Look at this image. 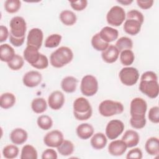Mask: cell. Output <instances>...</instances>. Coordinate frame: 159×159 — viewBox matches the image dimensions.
<instances>
[{
    "label": "cell",
    "mask_w": 159,
    "mask_h": 159,
    "mask_svg": "<svg viewBox=\"0 0 159 159\" xmlns=\"http://www.w3.org/2000/svg\"><path fill=\"white\" fill-rule=\"evenodd\" d=\"M139 88L147 97L151 99L156 98L159 94V84L157 74L152 71L144 72L141 76Z\"/></svg>",
    "instance_id": "6da1fadb"
},
{
    "label": "cell",
    "mask_w": 159,
    "mask_h": 159,
    "mask_svg": "<svg viewBox=\"0 0 159 159\" xmlns=\"http://www.w3.org/2000/svg\"><path fill=\"white\" fill-rule=\"evenodd\" d=\"M73 58V53L71 48L62 46L53 52L50 57V62L52 66L60 68L70 63Z\"/></svg>",
    "instance_id": "7a4b0ae2"
},
{
    "label": "cell",
    "mask_w": 159,
    "mask_h": 159,
    "mask_svg": "<svg viewBox=\"0 0 159 159\" xmlns=\"http://www.w3.org/2000/svg\"><path fill=\"white\" fill-rule=\"evenodd\" d=\"M73 115L78 120H86L93 114L91 106L88 100L83 97L76 98L73 104Z\"/></svg>",
    "instance_id": "3957f363"
},
{
    "label": "cell",
    "mask_w": 159,
    "mask_h": 159,
    "mask_svg": "<svg viewBox=\"0 0 159 159\" xmlns=\"http://www.w3.org/2000/svg\"><path fill=\"white\" fill-rule=\"evenodd\" d=\"M124 109V106L121 102L111 99L102 101L98 107L99 114L106 117L121 114L123 112Z\"/></svg>",
    "instance_id": "277c9868"
},
{
    "label": "cell",
    "mask_w": 159,
    "mask_h": 159,
    "mask_svg": "<svg viewBox=\"0 0 159 159\" xmlns=\"http://www.w3.org/2000/svg\"><path fill=\"white\" fill-rule=\"evenodd\" d=\"M147 109V102L141 98H134L130 104V119L144 120L145 119V113Z\"/></svg>",
    "instance_id": "5b68a950"
},
{
    "label": "cell",
    "mask_w": 159,
    "mask_h": 159,
    "mask_svg": "<svg viewBox=\"0 0 159 159\" xmlns=\"http://www.w3.org/2000/svg\"><path fill=\"white\" fill-rule=\"evenodd\" d=\"M9 37L14 39H24L27 30V24L25 19L20 16H15L9 22Z\"/></svg>",
    "instance_id": "8992f818"
},
{
    "label": "cell",
    "mask_w": 159,
    "mask_h": 159,
    "mask_svg": "<svg viewBox=\"0 0 159 159\" xmlns=\"http://www.w3.org/2000/svg\"><path fill=\"white\" fill-rule=\"evenodd\" d=\"M98 81L96 78L91 75H87L83 77L80 90L81 93L87 97L93 96L98 91Z\"/></svg>",
    "instance_id": "52a82bcc"
},
{
    "label": "cell",
    "mask_w": 159,
    "mask_h": 159,
    "mask_svg": "<svg viewBox=\"0 0 159 159\" xmlns=\"http://www.w3.org/2000/svg\"><path fill=\"white\" fill-rule=\"evenodd\" d=\"M126 17L124 9L119 6H112L107 12L106 15V20L108 24L118 27L122 24Z\"/></svg>",
    "instance_id": "ba28073f"
},
{
    "label": "cell",
    "mask_w": 159,
    "mask_h": 159,
    "mask_svg": "<svg viewBox=\"0 0 159 159\" xmlns=\"http://www.w3.org/2000/svg\"><path fill=\"white\" fill-rule=\"evenodd\" d=\"M121 83L125 86H131L135 84L139 78V73L134 67L127 66L122 68L119 73Z\"/></svg>",
    "instance_id": "9c48e42d"
},
{
    "label": "cell",
    "mask_w": 159,
    "mask_h": 159,
    "mask_svg": "<svg viewBox=\"0 0 159 159\" xmlns=\"http://www.w3.org/2000/svg\"><path fill=\"white\" fill-rule=\"evenodd\" d=\"M124 124L120 120L113 119L110 120L106 127V135L110 140L117 139L124 130Z\"/></svg>",
    "instance_id": "30bf717a"
},
{
    "label": "cell",
    "mask_w": 159,
    "mask_h": 159,
    "mask_svg": "<svg viewBox=\"0 0 159 159\" xmlns=\"http://www.w3.org/2000/svg\"><path fill=\"white\" fill-rule=\"evenodd\" d=\"M64 140L63 133L58 130H53L48 132L43 137V143L48 147L57 148Z\"/></svg>",
    "instance_id": "8fae6325"
},
{
    "label": "cell",
    "mask_w": 159,
    "mask_h": 159,
    "mask_svg": "<svg viewBox=\"0 0 159 159\" xmlns=\"http://www.w3.org/2000/svg\"><path fill=\"white\" fill-rule=\"evenodd\" d=\"M43 39L42 30L39 28H33L30 30L27 37V46H32L37 49L42 47Z\"/></svg>",
    "instance_id": "7c38bea8"
},
{
    "label": "cell",
    "mask_w": 159,
    "mask_h": 159,
    "mask_svg": "<svg viewBox=\"0 0 159 159\" xmlns=\"http://www.w3.org/2000/svg\"><path fill=\"white\" fill-rule=\"evenodd\" d=\"M42 76L37 71L32 70L24 74L22 78L23 84L29 88H34L37 86L42 82Z\"/></svg>",
    "instance_id": "4fadbf2b"
},
{
    "label": "cell",
    "mask_w": 159,
    "mask_h": 159,
    "mask_svg": "<svg viewBox=\"0 0 159 159\" xmlns=\"http://www.w3.org/2000/svg\"><path fill=\"white\" fill-rule=\"evenodd\" d=\"M65 96L58 90L53 91L48 98V104L53 110L60 109L65 103Z\"/></svg>",
    "instance_id": "5bb4252c"
},
{
    "label": "cell",
    "mask_w": 159,
    "mask_h": 159,
    "mask_svg": "<svg viewBox=\"0 0 159 159\" xmlns=\"http://www.w3.org/2000/svg\"><path fill=\"white\" fill-rule=\"evenodd\" d=\"M142 24V22L135 19H126L123 29L127 34L135 35L140 31Z\"/></svg>",
    "instance_id": "9a60e30c"
},
{
    "label": "cell",
    "mask_w": 159,
    "mask_h": 159,
    "mask_svg": "<svg viewBox=\"0 0 159 159\" xmlns=\"http://www.w3.org/2000/svg\"><path fill=\"white\" fill-rule=\"evenodd\" d=\"M127 145L122 140H116L112 141L108 146V152L112 156H121L127 150Z\"/></svg>",
    "instance_id": "2e32d148"
},
{
    "label": "cell",
    "mask_w": 159,
    "mask_h": 159,
    "mask_svg": "<svg viewBox=\"0 0 159 159\" xmlns=\"http://www.w3.org/2000/svg\"><path fill=\"white\" fill-rule=\"evenodd\" d=\"M119 51L115 45H110L102 52L101 57L104 61L107 63H112L116 61L119 56Z\"/></svg>",
    "instance_id": "e0dca14e"
},
{
    "label": "cell",
    "mask_w": 159,
    "mask_h": 159,
    "mask_svg": "<svg viewBox=\"0 0 159 159\" xmlns=\"http://www.w3.org/2000/svg\"><path fill=\"white\" fill-rule=\"evenodd\" d=\"M23 55L24 60L32 66L39 60L40 53L37 48L32 46H27L24 50Z\"/></svg>",
    "instance_id": "ac0fdd59"
},
{
    "label": "cell",
    "mask_w": 159,
    "mask_h": 159,
    "mask_svg": "<svg viewBox=\"0 0 159 159\" xmlns=\"http://www.w3.org/2000/svg\"><path fill=\"white\" fill-rule=\"evenodd\" d=\"M9 137L14 144L22 145L27 141L28 134L22 128H16L11 131Z\"/></svg>",
    "instance_id": "d6986e66"
},
{
    "label": "cell",
    "mask_w": 159,
    "mask_h": 159,
    "mask_svg": "<svg viewBox=\"0 0 159 159\" xmlns=\"http://www.w3.org/2000/svg\"><path fill=\"white\" fill-rule=\"evenodd\" d=\"M121 140L124 142L127 148H132L138 145L140 141V136L136 131L127 130L125 132Z\"/></svg>",
    "instance_id": "ffe728a7"
},
{
    "label": "cell",
    "mask_w": 159,
    "mask_h": 159,
    "mask_svg": "<svg viewBox=\"0 0 159 159\" xmlns=\"http://www.w3.org/2000/svg\"><path fill=\"white\" fill-rule=\"evenodd\" d=\"M76 132L80 139L87 140L93 136L94 129L91 124L88 123H83L76 127Z\"/></svg>",
    "instance_id": "44dd1931"
},
{
    "label": "cell",
    "mask_w": 159,
    "mask_h": 159,
    "mask_svg": "<svg viewBox=\"0 0 159 159\" xmlns=\"http://www.w3.org/2000/svg\"><path fill=\"white\" fill-rule=\"evenodd\" d=\"M99 34L101 38L108 43L116 40L119 36L118 30L109 26L104 27Z\"/></svg>",
    "instance_id": "7402d4cb"
},
{
    "label": "cell",
    "mask_w": 159,
    "mask_h": 159,
    "mask_svg": "<svg viewBox=\"0 0 159 159\" xmlns=\"http://www.w3.org/2000/svg\"><path fill=\"white\" fill-rule=\"evenodd\" d=\"M78 80L72 76L65 77L61 82V88L63 91L67 93H72L76 89Z\"/></svg>",
    "instance_id": "603a6c76"
},
{
    "label": "cell",
    "mask_w": 159,
    "mask_h": 159,
    "mask_svg": "<svg viewBox=\"0 0 159 159\" xmlns=\"http://www.w3.org/2000/svg\"><path fill=\"white\" fill-rule=\"evenodd\" d=\"M107 142V137L102 132H98L93 134L90 140L92 147L96 150L102 149L106 147Z\"/></svg>",
    "instance_id": "cb8c5ba5"
},
{
    "label": "cell",
    "mask_w": 159,
    "mask_h": 159,
    "mask_svg": "<svg viewBox=\"0 0 159 159\" xmlns=\"http://www.w3.org/2000/svg\"><path fill=\"white\" fill-rule=\"evenodd\" d=\"M145 149L148 154L157 156L159 153V140L157 137H152L147 139L145 144Z\"/></svg>",
    "instance_id": "d4e9b609"
},
{
    "label": "cell",
    "mask_w": 159,
    "mask_h": 159,
    "mask_svg": "<svg viewBox=\"0 0 159 159\" xmlns=\"http://www.w3.org/2000/svg\"><path fill=\"white\" fill-rule=\"evenodd\" d=\"M14 48L7 43L1 44L0 46V58L2 61L8 63L15 55Z\"/></svg>",
    "instance_id": "484cf974"
},
{
    "label": "cell",
    "mask_w": 159,
    "mask_h": 159,
    "mask_svg": "<svg viewBox=\"0 0 159 159\" xmlns=\"http://www.w3.org/2000/svg\"><path fill=\"white\" fill-rule=\"evenodd\" d=\"M59 18L60 21L66 26L74 25L77 20L76 14L70 10L62 11L59 15Z\"/></svg>",
    "instance_id": "4316f807"
},
{
    "label": "cell",
    "mask_w": 159,
    "mask_h": 159,
    "mask_svg": "<svg viewBox=\"0 0 159 159\" xmlns=\"http://www.w3.org/2000/svg\"><path fill=\"white\" fill-rule=\"evenodd\" d=\"M16 98L11 93H4L0 97V106L1 108L7 109L12 107L16 103Z\"/></svg>",
    "instance_id": "83f0119b"
},
{
    "label": "cell",
    "mask_w": 159,
    "mask_h": 159,
    "mask_svg": "<svg viewBox=\"0 0 159 159\" xmlns=\"http://www.w3.org/2000/svg\"><path fill=\"white\" fill-rule=\"evenodd\" d=\"M31 108L35 113L42 114L47 110V101L43 98H36L31 102Z\"/></svg>",
    "instance_id": "f1b7e54d"
},
{
    "label": "cell",
    "mask_w": 159,
    "mask_h": 159,
    "mask_svg": "<svg viewBox=\"0 0 159 159\" xmlns=\"http://www.w3.org/2000/svg\"><path fill=\"white\" fill-rule=\"evenodd\" d=\"M38 158L37 151L34 147L31 145H25L21 150V159H37Z\"/></svg>",
    "instance_id": "f546056e"
},
{
    "label": "cell",
    "mask_w": 159,
    "mask_h": 159,
    "mask_svg": "<svg viewBox=\"0 0 159 159\" xmlns=\"http://www.w3.org/2000/svg\"><path fill=\"white\" fill-rule=\"evenodd\" d=\"M74 144L72 142L68 140H64L60 145L57 147L58 153L64 157H67L71 155L74 152Z\"/></svg>",
    "instance_id": "4dcf8cb0"
},
{
    "label": "cell",
    "mask_w": 159,
    "mask_h": 159,
    "mask_svg": "<svg viewBox=\"0 0 159 159\" xmlns=\"http://www.w3.org/2000/svg\"><path fill=\"white\" fill-rule=\"evenodd\" d=\"M92 47L97 51L102 52L106 50L109 46V43L104 42L100 37L99 34H94L91 39Z\"/></svg>",
    "instance_id": "1f68e13d"
},
{
    "label": "cell",
    "mask_w": 159,
    "mask_h": 159,
    "mask_svg": "<svg viewBox=\"0 0 159 159\" xmlns=\"http://www.w3.org/2000/svg\"><path fill=\"white\" fill-rule=\"evenodd\" d=\"M115 46L119 52L125 50H131L133 47V42L127 37H121L117 40Z\"/></svg>",
    "instance_id": "d6a6232c"
},
{
    "label": "cell",
    "mask_w": 159,
    "mask_h": 159,
    "mask_svg": "<svg viewBox=\"0 0 159 159\" xmlns=\"http://www.w3.org/2000/svg\"><path fill=\"white\" fill-rule=\"evenodd\" d=\"M135 60V55L131 50H125L120 52V61L124 66H130Z\"/></svg>",
    "instance_id": "836d02e7"
},
{
    "label": "cell",
    "mask_w": 159,
    "mask_h": 159,
    "mask_svg": "<svg viewBox=\"0 0 159 159\" xmlns=\"http://www.w3.org/2000/svg\"><path fill=\"white\" fill-rule=\"evenodd\" d=\"M37 125L43 130H47L53 125L52 119L47 115H41L37 120Z\"/></svg>",
    "instance_id": "e575fe53"
},
{
    "label": "cell",
    "mask_w": 159,
    "mask_h": 159,
    "mask_svg": "<svg viewBox=\"0 0 159 159\" xmlns=\"http://www.w3.org/2000/svg\"><path fill=\"white\" fill-rule=\"evenodd\" d=\"M19 152V148L14 145H7L2 150V155L5 158L13 159L17 157Z\"/></svg>",
    "instance_id": "d590c367"
},
{
    "label": "cell",
    "mask_w": 159,
    "mask_h": 159,
    "mask_svg": "<svg viewBox=\"0 0 159 159\" xmlns=\"http://www.w3.org/2000/svg\"><path fill=\"white\" fill-rule=\"evenodd\" d=\"M62 37L58 34H53L47 37L45 41V47L47 48H55L58 47L61 41Z\"/></svg>",
    "instance_id": "8d00e7d4"
},
{
    "label": "cell",
    "mask_w": 159,
    "mask_h": 159,
    "mask_svg": "<svg viewBox=\"0 0 159 159\" xmlns=\"http://www.w3.org/2000/svg\"><path fill=\"white\" fill-rule=\"evenodd\" d=\"M21 7V2L19 0H7L4 2L6 11L10 14H14L19 11Z\"/></svg>",
    "instance_id": "74e56055"
},
{
    "label": "cell",
    "mask_w": 159,
    "mask_h": 159,
    "mask_svg": "<svg viewBox=\"0 0 159 159\" xmlns=\"http://www.w3.org/2000/svg\"><path fill=\"white\" fill-rule=\"evenodd\" d=\"M24 64V58L19 55L16 54L12 59L7 63L8 67L14 71L19 70L22 68Z\"/></svg>",
    "instance_id": "f35d334b"
},
{
    "label": "cell",
    "mask_w": 159,
    "mask_h": 159,
    "mask_svg": "<svg viewBox=\"0 0 159 159\" xmlns=\"http://www.w3.org/2000/svg\"><path fill=\"white\" fill-rule=\"evenodd\" d=\"M148 119L154 124L159 122V107L158 106H153L149 110L148 114Z\"/></svg>",
    "instance_id": "ab89813d"
},
{
    "label": "cell",
    "mask_w": 159,
    "mask_h": 159,
    "mask_svg": "<svg viewBox=\"0 0 159 159\" xmlns=\"http://www.w3.org/2000/svg\"><path fill=\"white\" fill-rule=\"evenodd\" d=\"M48 58L45 55H43L42 53H40L39 60H38V61L35 64H34L32 66H33L34 68H35L36 69L43 70V69L47 68L48 67Z\"/></svg>",
    "instance_id": "60d3db41"
},
{
    "label": "cell",
    "mask_w": 159,
    "mask_h": 159,
    "mask_svg": "<svg viewBox=\"0 0 159 159\" xmlns=\"http://www.w3.org/2000/svg\"><path fill=\"white\" fill-rule=\"evenodd\" d=\"M70 6L73 9L76 11H81L84 10L88 5V1L86 0H79L70 1Z\"/></svg>",
    "instance_id": "b9f144b4"
},
{
    "label": "cell",
    "mask_w": 159,
    "mask_h": 159,
    "mask_svg": "<svg viewBox=\"0 0 159 159\" xmlns=\"http://www.w3.org/2000/svg\"><path fill=\"white\" fill-rule=\"evenodd\" d=\"M126 19H137L141 22H143L144 17L142 13L136 9H132L129 11L126 14Z\"/></svg>",
    "instance_id": "7bdbcfd3"
},
{
    "label": "cell",
    "mask_w": 159,
    "mask_h": 159,
    "mask_svg": "<svg viewBox=\"0 0 159 159\" xmlns=\"http://www.w3.org/2000/svg\"><path fill=\"white\" fill-rule=\"evenodd\" d=\"M142 152L139 148H134L129 150L127 154L126 158H137L141 159L142 158Z\"/></svg>",
    "instance_id": "ee69618b"
},
{
    "label": "cell",
    "mask_w": 159,
    "mask_h": 159,
    "mask_svg": "<svg viewBox=\"0 0 159 159\" xmlns=\"http://www.w3.org/2000/svg\"><path fill=\"white\" fill-rule=\"evenodd\" d=\"M58 158L57 152L52 148L45 150L42 154V159H57Z\"/></svg>",
    "instance_id": "f6af8a7d"
},
{
    "label": "cell",
    "mask_w": 159,
    "mask_h": 159,
    "mask_svg": "<svg viewBox=\"0 0 159 159\" xmlns=\"http://www.w3.org/2000/svg\"><path fill=\"white\" fill-rule=\"evenodd\" d=\"M154 1L153 0H148V1H142L137 0V4L142 9H148L151 8L153 4Z\"/></svg>",
    "instance_id": "bcb514c9"
},
{
    "label": "cell",
    "mask_w": 159,
    "mask_h": 159,
    "mask_svg": "<svg viewBox=\"0 0 159 159\" xmlns=\"http://www.w3.org/2000/svg\"><path fill=\"white\" fill-rule=\"evenodd\" d=\"M9 36V33L7 28L4 25H1L0 26V42L2 43L6 41Z\"/></svg>",
    "instance_id": "7dc6e473"
},
{
    "label": "cell",
    "mask_w": 159,
    "mask_h": 159,
    "mask_svg": "<svg viewBox=\"0 0 159 159\" xmlns=\"http://www.w3.org/2000/svg\"><path fill=\"white\" fill-rule=\"evenodd\" d=\"M117 2L120 4H123L124 6H128V5L130 4L133 2V1L132 0H125V1L123 0V1H117Z\"/></svg>",
    "instance_id": "c3c4849f"
}]
</instances>
